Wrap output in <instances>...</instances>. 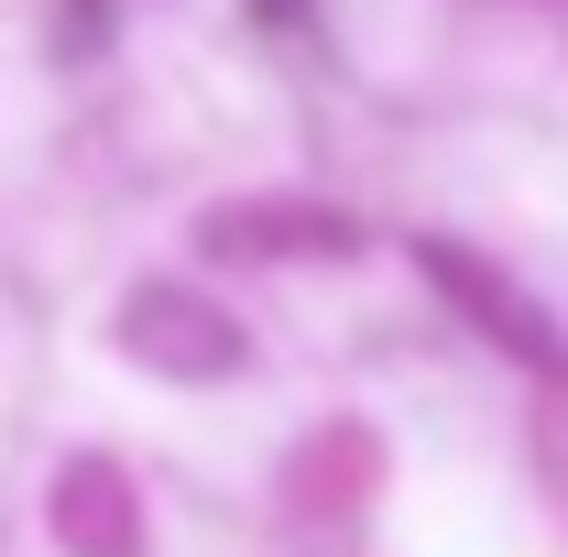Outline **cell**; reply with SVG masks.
I'll list each match as a JSON object with an SVG mask.
<instances>
[{"label":"cell","instance_id":"1","mask_svg":"<svg viewBox=\"0 0 568 557\" xmlns=\"http://www.w3.org/2000/svg\"><path fill=\"white\" fill-rule=\"evenodd\" d=\"M121 340H132L153 372H186V383H219V372L241 361V328L219 317L209 295H186V284H142L132 306H121Z\"/></svg>","mask_w":568,"mask_h":557},{"label":"cell","instance_id":"2","mask_svg":"<svg viewBox=\"0 0 568 557\" xmlns=\"http://www.w3.org/2000/svg\"><path fill=\"white\" fill-rule=\"evenodd\" d=\"M197 241L230 252V263H295V252H351V219L306 209V198H241V209H209Z\"/></svg>","mask_w":568,"mask_h":557},{"label":"cell","instance_id":"3","mask_svg":"<svg viewBox=\"0 0 568 557\" xmlns=\"http://www.w3.org/2000/svg\"><path fill=\"white\" fill-rule=\"evenodd\" d=\"M55 536L77 557H142V525H132V482L110 459H67L55 470Z\"/></svg>","mask_w":568,"mask_h":557},{"label":"cell","instance_id":"4","mask_svg":"<svg viewBox=\"0 0 568 557\" xmlns=\"http://www.w3.org/2000/svg\"><path fill=\"white\" fill-rule=\"evenodd\" d=\"M426 274L448 284V295H459V306H470V317H481V328H493V340L514 350V361H547V372H558V340H547V317H536V306H525L514 284H493L481 263H470V252H448V241H426Z\"/></svg>","mask_w":568,"mask_h":557},{"label":"cell","instance_id":"5","mask_svg":"<svg viewBox=\"0 0 568 557\" xmlns=\"http://www.w3.org/2000/svg\"><path fill=\"white\" fill-rule=\"evenodd\" d=\"M263 11H295V0H263Z\"/></svg>","mask_w":568,"mask_h":557}]
</instances>
